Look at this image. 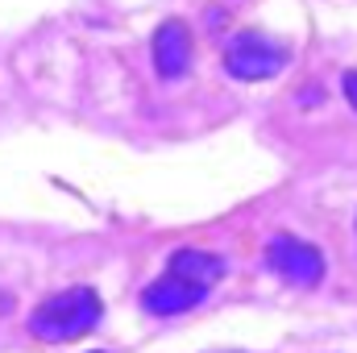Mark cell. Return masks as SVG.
<instances>
[{
  "label": "cell",
  "mask_w": 357,
  "mask_h": 353,
  "mask_svg": "<svg viewBox=\"0 0 357 353\" xmlns=\"http://www.w3.org/2000/svg\"><path fill=\"white\" fill-rule=\"evenodd\" d=\"M341 88H345V100L354 104V112H357V71H349V75L341 80Z\"/></svg>",
  "instance_id": "52a82bcc"
},
{
  "label": "cell",
  "mask_w": 357,
  "mask_h": 353,
  "mask_svg": "<svg viewBox=\"0 0 357 353\" xmlns=\"http://www.w3.org/2000/svg\"><path fill=\"white\" fill-rule=\"evenodd\" d=\"M13 312V295L8 291H0V316H8Z\"/></svg>",
  "instance_id": "ba28073f"
},
{
  "label": "cell",
  "mask_w": 357,
  "mask_h": 353,
  "mask_svg": "<svg viewBox=\"0 0 357 353\" xmlns=\"http://www.w3.org/2000/svg\"><path fill=\"white\" fill-rule=\"evenodd\" d=\"M282 67H287V50L278 42H270L266 33H258V29H241L225 50V71L233 80H245V84L274 80Z\"/></svg>",
  "instance_id": "7a4b0ae2"
},
{
  "label": "cell",
  "mask_w": 357,
  "mask_h": 353,
  "mask_svg": "<svg viewBox=\"0 0 357 353\" xmlns=\"http://www.w3.org/2000/svg\"><path fill=\"white\" fill-rule=\"evenodd\" d=\"M204 295H208L204 287H195V283H187V278H178V274L167 270L162 278H154V283L142 291V303H146V312H154V316H178V312H191Z\"/></svg>",
  "instance_id": "5b68a950"
},
{
  "label": "cell",
  "mask_w": 357,
  "mask_h": 353,
  "mask_svg": "<svg viewBox=\"0 0 357 353\" xmlns=\"http://www.w3.org/2000/svg\"><path fill=\"white\" fill-rule=\"evenodd\" d=\"M100 312L104 308H100V295L91 287H71V291L42 299L29 316V329L42 341H75L100 320Z\"/></svg>",
  "instance_id": "6da1fadb"
},
{
  "label": "cell",
  "mask_w": 357,
  "mask_h": 353,
  "mask_svg": "<svg viewBox=\"0 0 357 353\" xmlns=\"http://www.w3.org/2000/svg\"><path fill=\"white\" fill-rule=\"evenodd\" d=\"M154 71L158 80H183L191 67V33L183 21H162L154 29Z\"/></svg>",
  "instance_id": "277c9868"
},
{
  "label": "cell",
  "mask_w": 357,
  "mask_h": 353,
  "mask_svg": "<svg viewBox=\"0 0 357 353\" xmlns=\"http://www.w3.org/2000/svg\"><path fill=\"white\" fill-rule=\"evenodd\" d=\"M266 262L278 278L295 283V287H316L324 278V254L312 241H299L291 233H278L266 246Z\"/></svg>",
  "instance_id": "3957f363"
},
{
  "label": "cell",
  "mask_w": 357,
  "mask_h": 353,
  "mask_svg": "<svg viewBox=\"0 0 357 353\" xmlns=\"http://www.w3.org/2000/svg\"><path fill=\"white\" fill-rule=\"evenodd\" d=\"M171 274H178V278H187V283L208 291V287H216L225 278V258H216L208 250H178L171 258Z\"/></svg>",
  "instance_id": "8992f818"
}]
</instances>
